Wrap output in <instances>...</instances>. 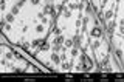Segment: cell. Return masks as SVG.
Instances as JSON below:
<instances>
[{
    "label": "cell",
    "mask_w": 124,
    "mask_h": 82,
    "mask_svg": "<svg viewBox=\"0 0 124 82\" xmlns=\"http://www.w3.org/2000/svg\"><path fill=\"white\" fill-rule=\"evenodd\" d=\"M82 68L84 70H90L92 68V60L87 56H82Z\"/></svg>",
    "instance_id": "obj_1"
},
{
    "label": "cell",
    "mask_w": 124,
    "mask_h": 82,
    "mask_svg": "<svg viewBox=\"0 0 124 82\" xmlns=\"http://www.w3.org/2000/svg\"><path fill=\"white\" fill-rule=\"evenodd\" d=\"M92 34H93V36H95V37H99L101 34H102V31H101V28H99V26H96V28L92 31Z\"/></svg>",
    "instance_id": "obj_2"
},
{
    "label": "cell",
    "mask_w": 124,
    "mask_h": 82,
    "mask_svg": "<svg viewBox=\"0 0 124 82\" xmlns=\"http://www.w3.org/2000/svg\"><path fill=\"white\" fill-rule=\"evenodd\" d=\"M45 13H46V14H54V13H53V8H51V6H46V8H45Z\"/></svg>",
    "instance_id": "obj_3"
},
{
    "label": "cell",
    "mask_w": 124,
    "mask_h": 82,
    "mask_svg": "<svg viewBox=\"0 0 124 82\" xmlns=\"http://www.w3.org/2000/svg\"><path fill=\"white\" fill-rule=\"evenodd\" d=\"M53 60H54V62H59V57H57L56 54H54V56H53Z\"/></svg>",
    "instance_id": "obj_4"
},
{
    "label": "cell",
    "mask_w": 124,
    "mask_h": 82,
    "mask_svg": "<svg viewBox=\"0 0 124 82\" xmlns=\"http://www.w3.org/2000/svg\"><path fill=\"white\" fill-rule=\"evenodd\" d=\"M31 2H33L34 5H36V3H39V0H31Z\"/></svg>",
    "instance_id": "obj_5"
}]
</instances>
